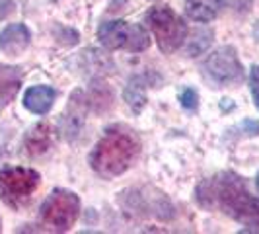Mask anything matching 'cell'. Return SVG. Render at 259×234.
<instances>
[{"instance_id": "obj_3", "label": "cell", "mask_w": 259, "mask_h": 234, "mask_svg": "<svg viewBox=\"0 0 259 234\" xmlns=\"http://www.w3.org/2000/svg\"><path fill=\"white\" fill-rule=\"evenodd\" d=\"M146 24L162 53H174L187 39V26L169 6H154L146 12Z\"/></svg>"}, {"instance_id": "obj_19", "label": "cell", "mask_w": 259, "mask_h": 234, "mask_svg": "<svg viewBox=\"0 0 259 234\" xmlns=\"http://www.w3.org/2000/svg\"><path fill=\"white\" fill-rule=\"evenodd\" d=\"M228 4L232 6L236 12H247L253 4V0H228Z\"/></svg>"}, {"instance_id": "obj_2", "label": "cell", "mask_w": 259, "mask_h": 234, "mask_svg": "<svg viewBox=\"0 0 259 234\" xmlns=\"http://www.w3.org/2000/svg\"><path fill=\"white\" fill-rule=\"evenodd\" d=\"M139 148L137 137L129 131L109 129L90 152V166L104 180L117 178L131 168L139 156Z\"/></svg>"}, {"instance_id": "obj_5", "label": "cell", "mask_w": 259, "mask_h": 234, "mask_svg": "<svg viewBox=\"0 0 259 234\" xmlns=\"http://www.w3.org/2000/svg\"><path fill=\"white\" fill-rule=\"evenodd\" d=\"M39 182L41 176L31 168L8 166L0 170V201L8 207L20 209L35 193Z\"/></svg>"}, {"instance_id": "obj_13", "label": "cell", "mask_w": 259, "mask_h": 234, "mask_svg": "<svg viewBox=\"0 0 259 234\" xmlns=\"http://www.w3.org/2000/svg\"><path fill=\"white\" fill-rule=\"evenodd\" d=\"M224 0H187L185 2V12L195 22H212L221 14Z\"/></svg>"}, {"instance_id": "obj_20", "label": "cell", "mask_w": 259, "mask_h": 234, "mask_svg": "<svg viewBox=\"0 0 259 234\" xmlns=\"http://www.w3.org/2000/svg\"><path fill=\"white\" fill-rule=\"evenodd\" d=\"M14 10V2L12 0H4V2H0V22L8 16V14Z\"/></svg>"}, {"instance_id": "obj_15", "label": "cell", "mask_w": 259, "mask_h": 234, "mask_svg": "<svg viewBox=\"0 0 259 234\" xmlns=\"http://www.w3.org/2000/svg\"><path fill=\"white\" fill-rule=\"evenodd\" d=\"M210 39H212V31H210L208 27H199V29L193 33L191 41L187 43V53H189L191 57L199 55V53H203L208 47Z\"/></svg>"}, {"instance_id": "obj_16", "label": "cell", "mask_w": 259, "mask_h": 234, "mask_svg": "<svg viewBox=\"0 0 259 234\" xmlns=\"http://www.w3.org/2000/svg\"><path fill=\"white\" fill-rule=\"evenodd\" d=\"M230 133H236L238 137H257L259 135V121L246 119V121L238 123L234 129H230Z\"/></svg>"}, {"instance_id": "obj_10", "label": "cell", "mask_w": 259, "mask_h": 234, "mask_svg": "<svg viewBox=\"0 0 259 234\" xmlns=\"http://www.w3.org/2000/svg\"><path fill=\"white\" fill-rule=\"evenodd\" d=\"M31 43V33L24 24H10L0 33V51L10 57H18Z\"/></svg>"}, {"instance_id": "obj_21", "label": "cell", "mask_w": 259, "mask_h": 234, "mask_svg": "<svg viewBox=\"0 0 259 234\" xmlns=\"http://www.w3.org/2000/svg\"><path fill=\"white\" fill-rule=\"evenodd\" d=\"M255 185H257V191H259V174H257V180H255Z\"/></svg>"}, {"instance_id": "obj_12", "label": "cell", "mask_w": 259, "mask_h": 234, "mask_svg": "<svg viewBox=\"0 0 259 234\" xmlns=\"http://www.w3.org/2000/svg\"><path fill=\"white\" fill-rule=\"evenodd\" d=\"M57 90L51 86H31L24 96V105L35 115H45L55 104Z\"/></svg>"}, {"instance_id": "obj_8", "label": "cell", "mask_w": 259, "mask_h": 234, "mask_svg": "<svg viewBox=\"0 0 259 234\" xmlns=\"http://www.w3.org/2000/svg\"><path fill=\"white\" fill-rule=\"evenodd\" d=\"M55 139H57V129L53 127L51 123L41 121V123H35L26 133L24 148H26V152L29 156H43L53 148Z\"/></svg>"}, {"instance_id": "obj_22", "label": "cell", "mask_w": 259, "mask_h": 234, "mask_svg": "<svg viewBox=\"0 0 259 234\" xmlns=\"http://www.w3.org/2000/svg\"><path fill=\"white\" fill-rule=\"evenodd\" d=\"M51 2H59V0H51Z\"/></svg>"}, {"instance_id": "obj_7", "label": "cell", "mask_w": 259, "mask_h": 234, "mask_svg": "<svg viewBox=\"0 0 259 234\" xmlns=\"http://www.w3.org/2000/svg\"><path fill=\"white\" fill-rule=\"evenodd\" d=\"M203 70H205V76L219 88L236 84L244 78V66L240 63L238 53L232 45H222L219 49H214L205 59Z\"/></svg>"}, {"instance_id": "obj_17", "label": "cell", "mask_w": 259, "mask_h": 234, "mask_svg": "<svg viewBox=\"0 0 259 234\" xmlns=\"http://www.w3.org/2000/svg\"><path fill=\"white\" fill-rule=\"evenodd\" d=\"M180 104H182V107H185V109L193 111L195 107L199 105V94H197L193 88H185V90L180 94Z\"/></svg>"}, {"instance_id": "obj_1", "label": "cell", "mask_w": 259, "mask_h": 234, "mask_svg": "<svg viewBox=\"0 0 259 234\" xmlns=\"http://www.w3.org/2000/svg\"><path fill=\"white\" fill-rule=\"evenodd\" d=\"M195 199L205 209L228 215L240 224L259 228V197H253L246 182L234 172H219L197 185Z\"/></svg>"}, {"instance_id": "obj_4", "label": "cell", "mask_w": 259, "mask_h": 234, "mask_svg": "<svg viewBox=\"0 0 259 234\" xmlns=\"http://www.w3.org/2000/svg\"><path fill=\"white\" fill-rule=\"evenodd\" d=\"M98 39L107 49L141 53L150 45V33L141 24H129L123 20L104 22L98 27Z\"/></svg>"}, {"instance_id": "obj_11", "label": "cell", "mask_w": 259, "mask_h": 234, "mask_svg": "<svg viewBox=\"0 0 259 234\" xmlns=\"http://www.w3.org/2000/svg\"><path fill=\"white\" fill-rule=\"evenodd\" d=\"M24 70L20 66L0 65V111L16 98L22 86Z\"/></svg>"}, {"instance_id": "obj_6", "label": "cell", "mask_w": 259, "mask_h": 234, "mask_svg": "<svg viewBox=\"0 0 259 234\" xmlns=\"http://www.w3.org/2000/svg\"><path fill=\"white\" fill-rule=\"evenodd\" d=\"M80 215V199L66 189H55L41 205L39 219L55 232H66L72 228Z\"/></svg>"}, {"instance_id": "obj_9", "label": "cell", "mask_w": 259, "mask_h": 234, "mask_svg": "<svg viewBox=\"0 0 259 234\" xmlns=\"http://www.w3.org/2000/svg\"><path fill=\"white\" fill-rule=\"evenodd\" d=\"M68 111L70 113H65L63 119H61V127H63V135L68 141H72L80 135V129L84 125V115L88 111V105H86V100H84V92L78 90L70 96Z\"/></svg>"}, {"instance_id": "obj_14", "label": "cell", "mask_w": 259, "mask_h": 234, "mask_svg": "<svg viewBox=\"0 0 259 234\" xmlns=\"http://www.w3.org/2000/svg\"><path fill=\"white\" fill-rule=\"evenodd\" d=\"M144 80L141 76H135L131 78V82L127 84L125 88V102L131 105L133 111H141L146 104V94H144Z\"/></svg>"}, {"instance_id": "obj_18", "label": "cell", "mask_w": 259, "mask_h": 234, "mask_svg": "<svg viewBox=\"0 0 259 234\" xmlns=\"http://www.w3.org/2000/svg\"><path fill=\"white\" fill-rule=\"evenodd\" d=\"M249 88H251V96L255 107L259 109V65H253L249 70Z\"/></svg>"}]
</instances>
